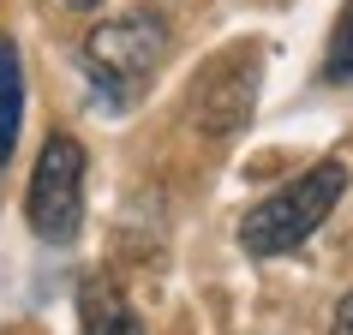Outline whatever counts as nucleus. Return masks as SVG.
<instances>
[{
	"label": "nucleus",
	"instance_id": "nucleus-1",
	"mask_svg": "<svg viewBox=\"0 0 353 335\" xmlns=\"http://www.w3.org/2000/svg\"><path fill=\"white\" fill-rule=\"evenodd\" d=\"M341 198H347V162L323 156V162H312L299 174L294 186L270 192L263 204H252L240 216V252L245 258H288V252H299L335 216Z\"/></svg>",
	"mask_w": 353,
	"mask_h": 335
},
{
	"label": "nucleus",
	"instance_id": "nucleus-2",
	"mask_svg": "<svg viewBox=\"0 0 353 335\" xmlns=\"http://www.w3.org/2000/svg\"><path fill=\"white\" fill-rule=\"evenodd\" d=\"M78 60H84V78H90L96 90L108 96L114 108H126L132 96L150 84V72L168 60V24L156 12L108 19V24H96L90 37H84Z\"/></svg>",
	"mask_w": 353,
	"mask_h": 335
},
{
	"label": "nucleus",
	"instance_id": "nucleus-3",
	"mask_svg": "<svg viewBox=\"0 0 353 335\" xmlns=\"http://www.w3.org/2000/svg\"><path fill=\"white\" fill-rule=\"evenodd\" d=\"M84 168H90V156L72 132H54L37 150L30 186H24V222H30L37 240L48 245L78 240V227H84Z\"/></svg>",
	"mask_w": 353,
	"mask_h": 335
},
{
	"label": "nucleus",
	"instance_id": "nucleus-4",
	"mask_svg": "<svg viewBox=\"0 0 353 335\" xmlns=\"http://www.w3.org/2000/svg\"><path fill=\"white\" fill-rule=\"evenodd\" d=\"M263 84V48H228L204 66V78L192 84V126L204 138H234L258 108Z\"/></svg>",
	"mask_w": 353,
	"mask_h": 335
},
{
	"label": "nucleus",
	"instance_id": "nucleus-5",
	"mask_svg": "<svg viewBox=\"0 0 353 335\" xmlns=\"http://www.w3.org/2000/svg\"><path fill=\"white\" fill-rule=\"evenodd\" d=\"M78 329L84 335H144V317L132 312L120 281L96 270V276L78 281Z\"/></svg>",
	"mask_w": 353,
	"mask_h": 335
},
{
	"label": "nucleus",
	"instance_id": "nucleus-6",
	"mask_svg": "<svg viewBox=\"0 0 353 335\" xmlns=\"http://www.w3.org/2000/svg\"><path fill=\"white\" fill-rule=\"evenodd\" d=\"M19 126H24V60L19 42L0 37V168L19 150Z\"/></svg>",
	"mask_w": 353,
	"mask_h": 335
},
{
	"label": "nucleus",
	"instance_id": "nucleus-7",
	"mask_svg": "<svg viewBox=\"0 0 353 335\" xmlns=\"http://www.w3.org/2000/svg\"><path fill=\"white\" fill-rule=\"evenodd\" d=\"M323 84H353V0H341V19H335V30H330Z\"/></svg>",
	"mask_w": 353,
	"mask_h": 335
},
{
	"label": "nucleus",
	"instance_id": "nucleus-8",
	"mask_svg": "<svg viewBox=\"0 0 353 335\" xmlns=\"http://www.w3.org/2000/svg\"><path fill=\"white\" fill-rule=\"evenodd\" d=\"M330 335H353V287L341 294V305H335V323H330Z\"/></svg>",
	"mask_w": 353,
	"mask_h": 335
},
{
	"label": "nucleus",
	"instance_id": "nucleus-9",
	"mask_svg": "<svg viewBox=\"0 0 353 335\" xmlns=\"http://www.w3.org/2000/svg\"><path fill=\"white\" fill-rule=\"evenodd\" d=\"M66 6H72V12H96V6H102V0H66Z\"/></svg>",
	"mask_w": 353,
	"mask_h": 335
}]
</instances>
